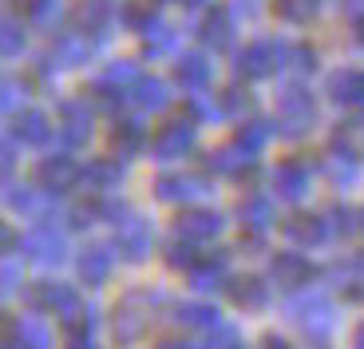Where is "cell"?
I'll list each match as a JSON object with an SVG mask.
<instances>
[{
    "label": "cell",
    "instance_id": "6da1fadb",
    "mask_svg": "<svg viewBox=\"0 0 364 349\" xmlns=\"http://www.w3.org/2000/svg\"><path fill=\"white\" fill-rule=\"evenodd\" d=\"M20 44H24V36H20L12 24H0V52H20Z\"/></svg>",
    "mask_w": 364,
    "mask_h": 349
},
{
    "label": "cell",
    "instance_id": "7a4b0ae2",
    "mask_svg": "<svg viewBox=\"0 0 364 349\" xmlns=\"http://www.w3.org/2000/svg\"><path fill=\"white\" fill-rule=\"evenodd\" d=\"M309 12H313L309 0H282V16H289V20H305Z\"/></svg>",
    "mask_w": 364,
    "mask_h": 349
}]
</instances>
